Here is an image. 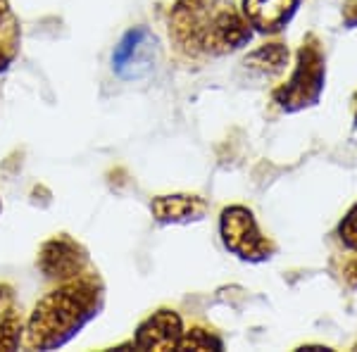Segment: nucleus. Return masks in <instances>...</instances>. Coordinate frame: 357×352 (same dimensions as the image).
Masks as SVG:
<instances>
[{
  "mask_svg": "<svg viewBox=\"0 0 357 352\" xmlns=\"http://www.w3.org/2000/svg\"><path fill=\"white\" fill-rule=\"evenodd\" d=\"M169 33L188 55H227L252 38L248 20L231 0H176Z\"/></svg>",
  "mask_w": 357,
  "mask_h": 352,
  "instance_id": "obj_1",
  "label": "nucleus"
},
{
  "mask_svg": "<svg viewBox=\"0 0 357 352\" xmlns=\"http://www.w3.org/2000/svg\"><path fill=\"white\" fill-rule=\"evenodd\" d=\"M100 307V281L77 276L36 305L26 326V345L38 350L62 348L93 319Z\"/></svg>",
  "mask_w": 357,
  "mask_h": 352,
  "instance_id": "obj_2",
  "label": "nucleus"
},
{
  "mask_svg": "<svg viewBox=\"0 0 357 352\" xmlns=\"http://www.w3.org/2000/svg\"><path fill=\"white\" fill-rule=\"evenodd\" d=\"M326 84V57L319 38L307 33L303 45L298 48L296 67L291 79L274 91V102L284 112H301V109L314 107L324 93Z\"/></svg>",
  "mask_w": 357,
  "mask_h": 352,
  "instance_id": "obj_3",
  "label": "nucleus"
},
{
  "mask_svg": "<svg viewBox=\"0 0 357 352\" xmlns=\"http://www.w3.org/2000/svg\"><path fill=\"white\" fill-rule=\"evenodd\" d=\"M220 234L229 252L245 262H264L274 255V243L262 236L252 212L243 205H231L222 212Z\"/></svg>",
  "mask_w": 357,
  "mask_h": 352,
  "instance_id": "obj_4",
  "label": "nucleus"
},
{
  "mask_svg": "<svg viewBox=\"0 0 357 352\" xmlns=\"http://www.w3.org/2000/svg\"><path fill=\"white\" fill-rule=\"evenodd\" d=\"M160 55V45L146 26L131 29L122 36L112 53V69L122 79H141L153 72Z\"/></svg>",
  "mask_w": 357,
  "mask_h": 352,
  "instance_id": "obj_5",
  "label": "nucleus"
},
{
  "mask_svg": "<svg viewBox=\"0 0 357 352\" xmlns=\"http://www.w3.org/2000/svg\"><path fill=\"white\" fill-rule=\"evenodd\" d=\"M183 336L181 316L174 309H158L136 331L138 350H178Z\"/></svg>",
  "mask_w": 357,
  "mask_h": 352,
  "instance_id": "obj_6",
  "label": "nucleus"
},
{
  "mask_svg": "<svg viewBox=\"0 0 357 352\" xmlns=\"http://www.w3.org/2000/svg\"><path fill=\"white\" fill-rule=\"evenodd\" d=\"M38 267L48 279H77L86 267V252L69 238H53L43 245Z\"/></svg>",
  "mask_w": 357,
  "mask_h": 352,
  "instance_id": "obj_7",
  "label": "nucleus"
},
{
  "mask_svg": "<svg viewBox=\"0 0 357 352\" xmlns=\"http://www.w3.org/2000/svg\"><path fill=\"white\" fill-rule=\"evenodd\" d=\"M303 0H243V17L260 33H279L296 17Z\"/></svg>",
  "mask_w": 357,
  "mask_h": 352,
  "instance_id": "obj_8",
  "label": "nucleus"
},
{
  "mask_svg": "<svg viewBox=\"0 0 357 352\" xmlns=\"http://www.w3.org/2000/svg\"><path fill=\"white\" fill-rule=\"evenodd\" d=\"M151 210L160 224H191L205 217L207 203L198 195H158Z\"/></svg>",
  "mask_w": 357,
  "mask_h": 352,
  "instance_id": "obj_9",
  "label": "nucleus"
},
{
  "mask_svg": "<svg viewBox=\"0 0 357 352\" xmlns=\"http://www.w3.org/2000/svg\"><path fill=\"white\" fill-rule=\"evenodd\" d=\"M20 22L8 0H0V74L20 55Z\"/></svg>",
  "mask_w": 357,
  "mask_h": 352,
  "instance_id": "obj_10",
  "label": "nucleus"
},
{
  "mask_svg": "<svg viewBox=\"0 0 357 352\" xmlns=\"http://www.w3.org/2000/svg\"><path fill=\"white\" fill-rule=\"evenodd\" d=\"M286 65H289V48L284 43H264L245 57L248 69H255V72L267 74V77L281 74Z\"/></svg>",
  "mask_w": 357,
  "mask_h": 352,
  "instance_id": "obj_11",
  "label": "nucleus"
},
{
  "mask_svg": "<svg viewBox=\"0 0 357 352\" xmlns=\"http://www.w3.org/2000/svg\"><path fill=\"white\" fill-rule=\"evenodd\" d=\"M224 343L222 338H217L212 331H205V328H191L188 333L181 336V343H178V350H222Z\"/></svg>",
  "mask_w": 357,
  "mask_h": 352,
  "instance_id": "obj_12",
  "label": "nucleus"
},
{
  "mask_svg": "<svg viewBox=\"0 0 357 352\" xmlns=\"http://www.w3.org/2000/svg\"><path fill=\"white\" fill-rule=\"evenodd\" d=\"M22 340V324L17 316L8 314L0 321V350H15Z\"/></svg>",
  "mask_w": 357,
  "mask_h": 352,
  "instance_id": "obj_13",
  "label": "nucleus"
},
{
  "mask_svg": "<svg viewBox=\"0 0 357 352\" xmlns=\"http://www.w3.org/2000/svg\"><path fill=\"white\" fill-rule=\"evenodd\" d=\"M338 238L348 250L357 252V203L350 207L348 215L343 217L341 227H338Z\"/></svg>",
  "mask_w": 357,
  "mask_h": 352,
  "instance_id": "obj_14",
  "label": "nucleus"
},
{
  "mask_svg": "<svg viewBox=\"0 0 357 352\" xmlns=\"http://www.w3.org/2000/svg\"><path fill=\"white\" fill-rule=\"evenodd\" d=\"M343 26L357 29V0H348L343 5Z\"/></svg>",
  "mask_w": 357,
  "mask_h": 352,
  "instance_id": "obj_15",
  "label": "nucleus"
},
{
  "mask_svg": "<svg viewBox=\"0 0 357 352\" xmlns=\"http://www.w3.org/2000/svg\"><path fill=\"white\" fill-rule=\"evenodd\" d=\"M343 279L350 288H357V259H350L343 267Z\"/></svg>",
  "mask_w": 357,
  "mask_h": 352,
  "instance_id": "obj_16",
  "label": "nucleus"
},
{
  "mask_svg": "<svg viewBox=\"0 0 357 352\" xmlns=\"http://www.w3.org/2000/svg\"><path fill=\"white\" fill-rule=\"evenodd\" d=\"M355 124H357V95H355Z\"/></svg>",
  "mask_w": 357,
  "mask_h": 352,
  "instance_id": "obj_17",
  "label": "nucleus"
},
{
  "mask_svg": "<svg viewBox=\"0 0 357 352\" xmlns=\"http://www.w3.org/2000/svg\"><path fill=\"white\" fill-rule=\"evenodd\" d=\"M0 212H3V203H0Z\"/></svg>",
  "mask_w": 357,
  "mask_h": 352,
  "instance_id": "obj_18",
  "label": "nucleus"
}]
</instances>
